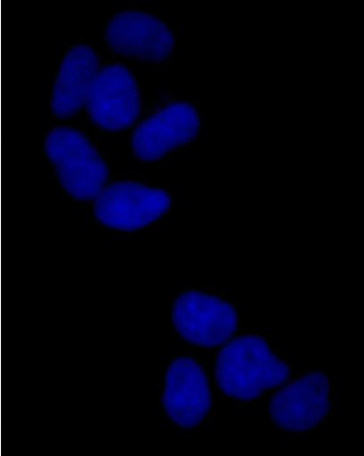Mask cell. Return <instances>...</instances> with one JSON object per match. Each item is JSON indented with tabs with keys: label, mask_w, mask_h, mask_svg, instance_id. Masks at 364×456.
Returning a JSON list of instances; mask_svg holds the SVG:
<instances>
[{
	"label": "cell",
	"mask_w": 364,
	"mask_h": 456,
	"mask_svg": "<svg viewBox=\"0 0 364 456\" xmlns=\"http://www.w3.org/2000/svg\"><path fill=\"white\" fill-rule=\"evenodd\" d=\"M172 320L181 338L187 342L214 347L232 338L239 318L235 306L226 299L190 290L175 298Z\"/></svg>",
	"instance_id": "obj_3"
},
{
	"label": "cell",
	"mask_w": 364,
	"mask_h": 456,
	"mask_svg": "<svg viewBox=\"0 0 364 456\" xmlns=\"http://www.w3.org/2000/svg\"><path fill=\"white\" fill-rule=\"evenodd\" d=\"M163 404L167 416L181 428H196L203 421L212 405V393L207 376L196 360L181 356L169 364Z\"/></svg>",
	"instance_id": "obj_9"
},
{
	"label": "cell",
	"mask_w": 364,
	"mask_h": 456,
	"mask_svg": "<svg viewBox=\"0 0 364 456\" xmlns=\"http://www.w3.org/2000/svg\"><path fill=\"white\" fill-rule=\"evenodd\" d=\"M44 147L61 186L70 197L86 201L99 196L109 171L86 136L74 128L60 126L48 132Z\"/></svg>",
	"instance_id": "obj_2"
},
{
	"label": "cell",
	"mask_w": 364,
	"mask_h": 456,
	"mask_svg": "<svg viewBox=\"0 0 364 456\" xmlns=\"http://www.w3.org/2000/svg\"><path fill=\"white\" fill-rule=\"evenodd\" d=\"M105 39L114 52L153 64L166 61L174 47L173 32L166 23L141 11L115 15L105 28Z\"/></svg>",
	"instance_id": "obj_6"
},
{
	"label": "cell",
	"mask_w": 364,
	"mask_h": 456,
	"mask_svg": "<svg viewBox=\"0 0 364 456\" xmlns=\"http://www.w3.org/2000/svg\"><path fill=\"white\" fill-rule=\"evenodd\" d=\"M171 206L172 198L165 190L119 182L101 190L95 198L93 211L105 226L131 232L159 220Z\"/></svg>",
	"instance_id": "obj_4"
},
{
	"label": "cell",
	"mask_w": 364,
	"mask_h": 456,
	"mask_svg": "<svg viewBox=\"0 0 364 456\" xmlns=\"http://www.w3.org/2000/svg\"><path fill=\"white\" fill-rule=\"evenodd\" d=\"M330 411V380L313 370L277 392L270 403L273 423L281 429L302 432L317 427Z\"/></svg>",
	"instance_id": "obj_8"
},
{
	"label": "cell",
	"mask_w": 364,
	"mask_h": 456,
	"mask_svg": "<svg viewBox=\"0 0 364 456\" xmlns=\"http://www.w3.org/2000/svg\"><path fill=\"white\" fill-rule=\"evenodd\" d=\"M99 67V57L90 45H78L69 51L53 90L52 110L56 117L69 118L81 110Z\"/></svg>",
	"instance_id": "obj_10"
},
{
	"label": "cell",
	"mask_w": 364,
	"mask_h": 456,
	"mask_svg": "<svg viewBox=\"0 0 364 456\" xmlns=\"http://www.w3.org/2000/svg\"><path fill=\"white\" fill-rule=\"evenodd\" d=\"M200 130L199 115L191 104H167L137 127L133 134V152L142 161H156L196 139Z\"/></svg>",
	"instance_id": "obj_7"
},
{
	"label": "cell",
	"mask_w": 364,
	"mask_h": 456,
	"mask_svg": "<svg viewBox=\"0 0 364 456\" xmlns=\"http://www.w3.org/2000/svg\"><path fill=\"white\" fill-rule=\"evenodd\" d=\"M290 369L260 336L245 335L228 343L215 363L218 387L231 398L257 399L266 390L281 386Z\"/></svg>",
	"instance_id": "obj_1"
},
{
	"label": "cell",
	"mask_w": 364,
	"mask_h": 456,
	"mask_svg": "<svg viewBox=\"0 0 364 456\" xmlns=\"http://www.w3.org/2000/svg\"><path fill=\"white\" fill-rule=\"evenodd\" d=\"M92 121L108 131H120L136 122L141 111V93L131 71L121 65L99 70L86 101Z\"/></svg>",
	"instance_id": "obj_5"
}]
</instances>
